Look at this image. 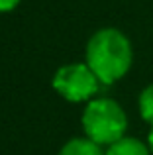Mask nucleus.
Wrapping results in <instances>:
<instances>
[{
	"instance_id": "nucleus-1",
	"label": "nucleus",
	"mask_w": 153,
	"mask_h": 155,
	"mask_svg": "<svg viewBox=\"0 0 153 155\" xmlns=\"http://www.w3.org/2000/svg\"><path fill=\"white\" fill-rule=\"evenodd\" d=\"M102 84H114L128 75L134 63V49L124 31L102 28L86 43V61Z\"/></svg>"
},
{
	"instance_id": "nucleus-2",
	"label": "nucleus",
	"mask_w": 153,
	"mask_h": 155,
	"mask_svg": "<svg viewBox=\"0 0 153 155\" xmlns=\"http://www.w3.org/2000/svg\"><path fill=\"white\" fill-rule=\"evenodd\" d=\"M84 137L98 145H112L128 132V114L114 98H92L83 110Z\"/></svg>"
},
{
	"instance_id": "nucleus-3",
	"label": "nucleus",
	"mask_w": 153,
	"mask_h": 155,
	"mask_svg": "<svg viewBox=\"0 0 153 155\" xmlns=\"http://www.w3.org/2000/svg\"><path fill=\"white\" fill-rule=\"evenodd\" d=\"M51 84L69 102H90L102 83L86 63H69L57 69Z\"/></svg>"
},
{
	"instance_id": "nucleus-4",
	"label": "nucleus",
	"mask_w": 153,
	"mask_h": 155,
	"mask_svg": "<svg viewBox=\"0 0 153 155\" xmlns=\"http://www.w3.org/2000/svg\"><path fill=\"white\" fill-rule=\"evenodd\" d=\"M106 155H153L147 141H142L138 137L124 136L116 143L106 147Z\"/></svg>"
},
{
	"instance_id": "nucleus-5",
	"label": "nucleus",
	"mask_w": 153,
	"mask_h": 155,
	"mask_svg": "<svg viewBox=\"0 0 153 155\" xmlns=\"http://www.w3.org/2000/svg\"><path fill=\"white\" fill-rule=\"evenodd\" d=\"M57 155H106V151L88 137H73L59 149Z\"/></svg>"
},
{
	"instance_id": "nucleus-6",
	"label": "nucleus",
	"mask_w": 153,
	"mask_h": 155,
	"mask_svg": "<svg viewBox=\"0 0 153 155\" xmlns=\"http://www.w3.org/2000/svg\"><path fill=\"white\" fill-rule=\"evenodd\" d=\"M138 108H139V116L143 122H147L149 126H153V83L143 87V91L138 96Z\"/></svg>"
},
{
	"instance_id": "nucleus-7",
	"label": "nucleus",
	"mask_w": 153,
	"mask_h": 155,
	"mask_svg": "<svg viewBox=\"0 0 153 155\" xmlns=\"http://www.w3.org/2000/svg\"><path fill=\"white\" fill-rule=\"evenodd\" d=\"M20 4V0H0V12H10Z\"/></svg>"
},
{
	"instance_id": "nucleus-8",
	"label": "nucleus",
	"mask_w": 153,
	"mask_h": 155,
	"mask_svg": "<svg viewBox=\"0 0 153 155\" xmlns=\"http://www.w3.org/2000/svg\"><path fill=\"white\" fill-rule=\"evenodd\" d=\"M147 145H149V149H151V153H153V126H151L149 134H147Z\"/></svg>"
}]
</instances>
